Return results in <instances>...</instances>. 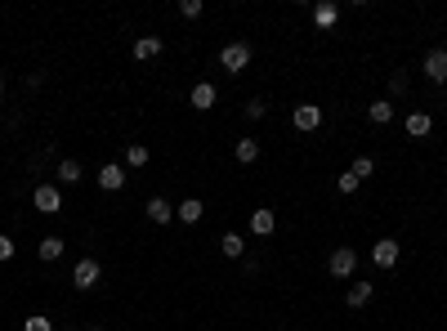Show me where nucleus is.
<instances>
[{"label":"nucleus","mask_w":447,"mask_h":331,"mask_svg":"<svg viewBox=\"0 0 447 331\" xmlns=\"http://www.w3.org/2000/svg\"><path fill=\"white\" fill-rule=\"evenodd\" d=\"M0 94H5V77H0Z\"/></svg>","instance_id":"30"},{"label":"nucleus","mask_w":447,"mask_h":331,"mask_svg":"<svg viewBox=\"0 0 447 331\" xmlns=\"http://www.w3.org/2000/svg\"><path fill=\"white\" fill-rule=\"evenodd\" d=\"M313 23H318L322 32H331V27L340 23V5H331V0H322V5H313Z\"/></svg>","instance_id":"11"},{"label":"nucleus","mask_w":447,"mask_h":331,"mask_svg":"<svg viewBox=\"0 0 447 331\" xmlns=\"http://www.w3.org/2000/svg\"><path fill=\"white\" fill-rule=\"evenodd\" d=\"M179 18H202V0H179Z\"/></svg>","instance_id":"25"},{"label":"nucleus","mask_w":447,"mask_h":331,"mask_svg":"<svg viewBox=\"0 0 447 331\" xmlns=\"http://www.w3.org/2000/svg\"><path fill=\"white\" fill-rule=\"evenodd\" d=\"M202 215H206L202 197H188V202H184V206H179V211H175V220H184V224H197V220H202Z\"/></svg>","instance_id":"14"},{"label":"nucleus","mask_w":447,"mask_h":331,"mask_svg":"<svg viewBox=\"0 0 447 331\" xmlns=\"http://www.w3.org/2000/svg\"><path fill=\"white\" fill-rule=\"evenodd\" d=\"M349 175H354L358 184H363V179H372V175H376V162H372V157H354V166H349Z\"/></svg>","instance_id":"21"},{"label":"nucleus","mask_w":447,"mask_h":331,"mask_svg":"<svg viewBox=\"0 0 447 331\" xmlns=\"http://www.w3.org/2000/svg\"><path fill=\"white\" fill-rule=\"evenodd\" d=\"M148 220L152 224H170V220H175V211H170L166 197H152V202H148Z\"/></svg>","instance_id":"15"},{"label":"nucleus","mask_w":447,"mask_h":331,"mask_svg":"<svg viewBox=\"0 0 447 331\" xmlns=\"http://www.w3.org/2000/svg\"><path fill=\"white\" fill-rule=\"evenodd\" d=\"M157 54H161V36H139V41H135V59H157Z\"/></svg>","instance_id":"16"},{"label":"nucleus","mask_w":447,"mask_h":331,"mask_svg":"<svg viewBox=\"0 0 447 331\" xmlns=\"http://www.w3.org/2000/svg\"><path fill=\"white\" fill-rule=\"evenodd\" d=\"M367 117H372L376 126H389V121H394V103H389V99H376L372 108H367Z\"/></svg>","instance_id":"18"},{"label":"nucleus","mask_w":447,"mask_h":331,"mask_svg":"<svg viewBox=\"0 0 447 331\" xmlns=\"http://www.w3.org/2000/svg\"><path fill=\"white\" fill-rule=\"evenodd\" d=\"M99 278H103V264H99V260H90V255H85V260H76V269H72V282H76L81 291L99 287Z\"/></svg>","instance_id":"3"},{"label":"nucleus","mask_w":447,"mask_h":331,"mask_svg":"<svg viewBox=\"0 0 447 331\" xmlns=\"http://www.w3.org/2000/svg\"><path fill=\"white\" fill-rule=\"evenodd\" d=\"M126 162H130V166H148V162H152V153H148L144 144H130V148H126Z\"/></svg>","instance_id":"23"},{"label":"nucleus","mask_w":447,"mask_h":331,"mask_svg":"<svg viewBox=\"0 0 447 331\" xmlns=\"http://www.w3.org/2000/svg\"><path fill=\"white\" fill-rule=\"evenodd\" d=\"M264 112H269V108H264V99H251V103H246V117H251V121H260Z\"/></svg>","instance_id":"27"},{"label":"nucleus","mask_w":447,"mask_h":331,"mask_svg":"<svg viewBox=\"0 0 447 331\" xmlns=\"http://www.w3.org/2000/svg\"><path fill=\"white\" fill-rule=\"evenodd\" d=\"M389 94H407V77H389Z\"/></svg>","instance_id":"29"},{"label":"nucleus","mask_w":447,"mask_h":331,"mask_svg":"<svg viewBox=\"0 0 447 331\" xmlns=\"http://www.w3.org/2000/svg\"><path fill=\"white\" fill-rule=\"evenodd\" d=\"M220 251L228 255V260H242V251H246V242H242V238H237V233H224V238H220Z\"/></svg>","instance_id":"20"},{"label":"nucleus","mask_w":447,"mask_h":331,"mask_svg":"<svg viewBox=\"0 0 447 331\" xmlns=\"http://www.w3.org/2000/svg\"><path fill=\"white\" fill-rule=\"evenodd\" d=\"M398 255H403V247H398L394 238H380L376 247H372V260L380 264V269H394V264H398Z\"/></svg>","instance_id":"7"},{"label":"nucleus","mask_w":447,"mask_h":331,"mask_svg":"<svg viewBox=\"0 0 447 331\" xmlns=\"http://www.w3.org/2000/svg\"><path fill=\"white\" fill-rule=\"evenodd\" d=\"M215 99H220V90H215L211 81H202V85H193V94H188V103H193L197 112H211L215 108Z\"/></svg>","instance_id":"8"},{"label":"nucleus","mask_w":447,"mask_h":331,"mask_svg":"<svg viewBox=\"0 0 447 331\" xmlns=\"http://www.w3.org/2000/svg\"><path fill=\"white\" fill-rule=\"evenodd\" d=\"M291 121H296V130H304V135H313V130L322 126V108H318V103H300V108L291 112Z\"/></svg>","instance_id":"5"},{"label":"nucleus","mask_w":447,"mask_h":331,"mask_svg":"<svg viewBox=\"0 0 447 331\" xmlns=\"http://www.w3.org/2000/svg\"><path fill=\"white\" fill-rule=\"evenodd\" d=\"M63 251H68V247H63V238H41V260H45V264L63 260Z\"/></svg>","instance_id":"19"},{"label":"nucleus","mask_w":447,"mask_h":331,"mask_svg":"<svg viewBox=\"0 0 447 331\" xmlns=\"http://www.w3.org/2000/svg\"><path fill=\"white\" fill-rule=\"evenodd\" d=\"M99 188H103V193H121V188H126V170H121L117 162H108L99 170Z\"/></svg>","instance_id":"9"},{"label":"nucleus","mask_w":447,"mask_h":331,"mask_svg":"<svg viewBox=\"0 0 447 331\" xmlns=\"http://www.w3.org/2000/svg\"><path fill=\"white\" fill-rule=\"evenodd\" d=\"M372 296H376V287L372 282H354V287H349V309H363V305H372Z\"/></svg>","instance_id":"12"},{"label":"nucleus","mask_w":447,"mask_h":331,"mask_svg":"<svg viewBox=\"0 0 447 331\" xmlns=\"http://www.w3.org/2000/svg\"><path fill=\"white\" fill-rule=\"evenodd\" d=\"M425 77L430 81H447V50H430L425 54Z\"/></svg>","instance_id":"10"},{"label":"nucleus","mask_w":447,"mask_h":331,"mask_svg":"<svg viewBox=\"0 0 447 331\" xmlns=\"http://www.w3.org/2000/svg\"><path fill=\"white\" fill-rule=\"evenodd\" d=\"M251 59H255V50L246 41H228L224 50H220V68L228 72V77H242V72L251 68Z\"/></svg>","instance_id":"1"},{"label":"nucleus","mask_w":447,"mask_h":331,"mask_svg":"<svg viewBox=\"0 0 447 331\" xmlns=\"http://www.w3.org/2000/svg\"><path fill=\"white\" fill-rule=\"evenodd\" d=\"M23 331H54V323H50L45 314H32V318L23 323Z\"/></svg>","instance_id":"24"},{"label":"nucleus","mask_w":447,"mask_h":331,"mask_svg":"<svg viewBox=\"0 0 447 331\" xmlns=\"http://www.w3.org/2000/svg\"><path fill=\"white\" fill-rule=\"evenodd\" d=\"M336 188H340V193H358V179H354V175H349V170H345V175L336 179Z\"/></svg>","instance_id":"26"},{"label":"nucleus","mask_w":447,"mask_h":331,"mask_svg":"<svg viewBox=\"0 0 447 331\" xmlns=\"http://www.w3.org/2000/svg\"><path fill=\"white\" fill-rule=\"evenodd\" d=\"M233 157L242 166H251V162H260V144H255V139H237V148H233Z\"/></svg>","instance_id":"17"},{"label":"nucleus","mask_w":447,"mask_h":331,"mask_svg":"<svg viewBox=\"0 0 447 331\" xmlns=\"http://www.w3.org/2000/svg\"><path fill=\"white\" fill-rule=\"evenodd\" d=\"M246 229H251L255 238H269V233L278 229V215H273L269 206H255V211H251V220H246Z\"/></svg>","instance_id":"6"},{"label":"nucleus","mask_w":447,"mask_h":331,"mask_svg":"<svg viewBox=\"0 0 447 331\" xmlns=\"http://www.w3.org/2000/svg\"><path fill=\"white\" fill-rule=\"evenodd\" d=\"M32 202H36V211H45V215H59V211H63V193H59L54 184H41V188L32 193Z\"/></svg>","instance_id":"4"},{"label":"nucleus","mask_w":447,"mask_h":331,"mask_svg":"<svg viewBox=\"0 0 447 331\" xmlns=\"http://www.w3.org/2000/svg\"><path fill=\"white\" fill-rule=\"evenodd\" d=\"M59 179H63V184H81V162H72V157H68V162H59Z\"/></svg>","instance_id":"22"},{"label":"nucleus","mask_w":447,"mask_h":331,"mask_svg":"<svg viewBox=\"0 0 447 331\" xmlns=\"http://www.w3.org/2000/svg\"><path fill=\"white\" fill-rule=\"evenodd\" d=\"M327 269H331V278H354L358 251L354 247H336V251H331V260H327Z\"/></svg>","instance_id":"2"},{"label":"nucleus","mask_w":447,"mask_h":331,"mask_svg":"<svg viewBox=\"0 0 447 331\" xmlns=\"http://www.w3.org/2000/svg\"><path fill=\"white\" fill-rule=\"evenodd\" d=\"M430 130H434V117H430V112H412V117H407V135H412V139H425Z\"/></svg>","instance_id":"13"},{"label":"nucleus","mask_w":447,"mask_h":331,"mask_svg":"<svg viewBox=\"0 0 447 331\" xmlns=\"http://www.w3.org/2000/svg\"><path fill=\"white\" fill-rule=\"evenodd\" d=\"M5 260H14V238H5V233H0V264Z\"/></svg>","instance_id":"28"}]
</instances>
